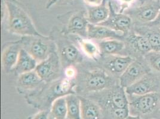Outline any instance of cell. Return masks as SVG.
I'll use <instances>...</instances> for the list:
<instances>
[{"instance_id":"4","label":"cell","mask_w":160,"mask_h":119,"mask_svg":"<svg viewBox=\"0 0 160 119\" xmlns=\"http://www.w3.org/2000/svg\"><path fill=\"white\" fill-rule=\"evenodd\" d=\"M49 36L56 44L63 69L69 66H77L87 59L73 40L62 33L59 27L53 26Z\"/></svg>"},{"instance_id":"6","label":"cell","mask_w":160,"mask_h":119,"mask_svg":"<svg viewBox=\"0 0 160 119\" xmlns=\"http://www.w3.org/2000/svg\"><path fill=\"white\" fill-rule=\"evenodd\" d=\"M58 20L61 23L60 31L65 35L87 38L89 22L87 20V11L72 10L58 15Z\"/></svg>"},{"instance_id":"33","label":"cell","mask_w":160,"mask_h":119,"mask_svg":"<svg viewBox=\"0 0 160 119\" xmlns=\"http://www.w3.org/2000/svg\"><path fill=\"white\" fill-rule=\"evenodd\" d=\"M126 119H142L140 118V116H132L129 115Z\"/></svg>"},{"instance_id":"12","label":"cell","mask_w":160,"mask_h":119,"mask_svg":"<svg viewBox=\"0 0 160 119\" xmlns=\"http://www.w3.org/2000/svg\"><path fill=\"white\" fill-rule=\"evenodd\" d=\"M109 15L107 20L99 24L115 31L126 35L132 31L133 21L131 17L124 13L117 12L111 0L108 1Z\"/></svg>"},{"instance_id":"25","label":"cell","mask_w":160,"mask_h":119,"mask_svg":"<svg viewBox=\"0 0 160 119\" xmlns=\"http://www.w3.org/2000/svg\"><path fill=\"white\" fill-rule=\"evenodd\" d=\"M51 116L53 119H67L68 115L67 102L65 97L56 99L50 108Z\"/></svg>"},{"instance_id":"10","label":"cell","mask_w":160,"mask_h":119,"mask_svg":"<svg viewBox=\"0 0 160 119\" xmlns=\"http://www.w3.org/2000/svg\"><path fill=\"white\" fill-rule=\"evenodd\" d=\"M134 59L128 55H102L94 61L97 66L104 69L113 77L119 79Z\"/></svg>"},{"instance_id":"27","label":"cell","mask_w":160,"mask_h":119,"mask_svg":"<svg viewBox=\"0 0 160 119\" xmlns=\"http://www.w3.org/2000/svg\"><path fill=\"white\" fill-rule=\"evenodd\" d=\"M143 58L151 69L160 72V52L151 51L145 54Z\"/></svg>"},{"instance_id":"19","label":"cell","mask_w":160,"mask_h":119,"mask_svg":"<svg viewBox=\"0 0 160 119\" xmlns=\"http://www.w3.org/2000/svg\"><path fill=\"white\" fill-rule=\"evenodd\" d=\"M77 45L80 48V51L88 59L96 61L101 57L99 47L97 42L88 38H84L77 36L69 35Z\"/></svg>"},{"instance_id":"15","label":"cell","mask_w":160,"mask_h":119,"mask_svg":"<svg viewBox=\"0 0 160 119\" xmlns=\"http://www.w3.org/2000/svg\"><path fill=\"white\" fill-rule=\"evenodd\" d=\"M45 83L34 70L18 76L16 89L19 93L25 97L40 90Z\"/></svg>"},{"instance_id":"14","label":"cell","mask_w":160,"mask_h":119,"mask_svg":"<svg viewBox=\"0 0 160 119\" xmlns=\"http://www.w3.org/2000/svg\"><path fill=\"white\" fill-rule=\"evenodd\" d=\"M160 11V4L158 2H148L139 7H134L125 11L133 21L136 20L146 25L155 20Z\"/></svg>"},{"instance_id":"3","label":"cell","mask_w":160,"mask_h":119,"mask_svg":"<svg viewBox=\"0 0 160 119\" xmlns=\"http://www.w3.org/2000/svg\"><path fill=\"white\" fill-rule=\"evenodd\" d=\"M9 32L22 36H40L27 7L19 0H5Z\"/></svg>"},{"instance_id":"30","label":"cell","mask_w":160,"mask_h":119,"mask_svg":"<svg viewBox=\"0 0 160 119\" xmlns=\"http://www.w3.org/2000/svg\"><path fill=\"white\" fill-rule=\"evenodd\" d=\"M29 119H53L51 116L50 110H40L39 112L36 113Z\"/></svg>"},{"instance_id":"22","label":"cell","mask_w":160,"mask_h":119,"mask_svg":"<svg viewBox=\"0 0 160 119\" xmlns=\"http://www.w3.org/2000/svg\"><path fill=\"white\" fill-rule=\"evenodd\" d=\"M102 55H126V44L122 40L109 39L96 42Z\"/></svg>"},{"instance_id":"28","label":"cell","mask_w":160,"mask_h":119,"mask_svg":"<svg viewBox=\"0 0 160 119\" xmlns=\"http://www.w3.org/2000/svg\"><path fill=\"white\" fill-rule=\"evenodd\" d=\"M78 74V69L75 66H69L63 69V75L70 79L75 80Z\"/></svg>"},{"instance_id":"11","label":"cell","mask_w":160,"mask_h":119,"mask_svg":"<svg viewBox=\"0 0 160 119\" xmlns=\"http://www.w3.org/2000/svg\"><path fill=\"white\" fill-rule=\"evenodd\" d=\"M151 68L144 58L134 59L132 63L119 78V83L121 86L126 88L140 80L147 74L150 73Z\"/></svg>"},{"instance_id":"34","label":"cell","mask_w":160,"mask_h":119,"mask_svg":"<svg viewBox=\"0 0 160 119\" xmlns=\"http://www.w3.org/2000/svg\"><path fill=\"white\" fill-rule=\"evenodd\" d=\"M123 3L124 4H130L131 2H132L134 0H121Z\"/></svg>"},{"instance_id":"29","label":"cell","mask_w":160,"mask_h":119,"mask_svg":"<svg viewBox=\"0 0 160 119\" xmlns=\"http://www.w3.org/2000/svg\"><path fill=\"white\" fill-rule=\"evenodd\" d=\"M73 0H48L46 7L47 9H49L54 5H71L73 4Z\"/></svg>"},{"instance_id":"13","label":"cell","mask_w":160,"mask_h":119,"mask_svg":"<svg viewBox=\"0 0 160 119\" xmlns=\"http://www.w3.org/2000/svg\"><path fill=\"white\" fill-rule=\"evenodd\" d=\"M126 44L125 54L134 59L143 57L152 51L147 38L139 33L130 32L125 35L123 40Z\"/></svg>"},{"instance_id":"26","label":"cell","mask_w":160,"mask_h":119,"mask_svg":"<svg viewBox=\"0 0 160 119\" xmlns=\"http://www.w3.org/2000/svg\"><path fill=\"white\" fill-rule=\"evenodd\" d=\"M151 28V30H148L145 33L140 34L145 36L148 39L152 51L160 52V28Z\"/></svg>"},{"instance_id":"16","label":"cell","mask_w":160,"mask_h":119,"mask_svg":"<svg viewBox=\"0 0 160 119\" xmlns=\"http://www.w3.org/2000/svg\"><path fill=\"white\" fill-rule=\"evenodd\" d=\"M160 85L158 79L148 73L131 86L125 88L127 95H142L148 93H158Z\"/></svg>"},{"instance_id":"17","label":"cell","mask_w":160,"mask_h":119,"mask_svg":"<svg viewBox=\"0 0 160 119\" xmlns=\"http://www.w3.org/2000/svg\"><path fill=\"white\" fill-rule=\"evenodd\" d=\"M22 49V44L20 39L8 42L4 47L1 55V63L3 70L6 74L13 72Z\"/></svg>"},{"instance_id":"20","label":"cell","mask_w":160,"mask_h":119,"mask_svg":"<svg viewBox=\"0 0 160 119\" xmlns=\"http://www.w3.org/2000/svg\"><path fill=\"white\" fill-rule=\"evenodd\" d=\"M79 96L81 119H103V113L99 105L87 97Z\"/></svg>"},{"instance_id":"23","label":"cell","mask_w":160,"mask_h":119,"mask_svg":"<svg viewBox=\"0 0 160 119\" xmlns=\"http://www.w3.org/2000/svg\"><path fill=\"white\" fill-rule=\"evenodd\" d=\"M38 63L24 49H22L19 59L14 69L15 76H19L23 73L34 70Z\"/></svg>"},{"instance_id":"7","label":"cell","mask_w":160,"mask_h":119,"mask_svg":"<svg viewBox=\"0 0 160 119\" xmlns=\"http://www.w3.org/2000/svg\"><path fill=\"white\" fill-rule=\"evenodd\" d=\"M22 48L31 55L39 63L47 59L52 53L57 51L53 40L48 36H27L20 38Z\"/></svg>"},{"instance_id":"35","label":"cell","mask_w":160,"mask_h":119,"mask_svg":"<svg viewBox=\"0 0 160 119\" xmlns=\"http://www.w3.org/2000/svg\"></svg>"},{"instance_id":"9","label":"cell","mask_w":160,"mask_h":119,"mask_svg":"<svg viewBox=\"0 0 160 119\" xmlns=\"http://www.w3.org/2000/svg\"><path fill=\"white\" fill-rule=\"evenodd\" d=\"M35 70L45 83H50L64 76L63 68L57 51L47 59L40 62Z\"/></svg>"},{"instance_id":"1","label":"cell","mask_w":160,"mask_h":119,"mask_svg":"<svg viewBox=\"0 0 160 119\" xmlns=\"http://www.w3.org/2000/svg\"><path fill=\"white\" fill-rule=\"evenodd\" d=\"M77 67L78 74L75 82L76 93L78 95L87 96L120 83L119 79L97 66L92 60L87 59Z\"/></svg>"},{"instance_id":"21","label":"cell","mask_w":160,"mask_h":119,"mask_svg":"<svg viewBox=\"0 0 160 119\" xmlns=\"http://www.w3.org/2000/svg\"><path fill=\"white\" fill-rule=\"evenodd\" d=\"M108 1L103 0L100 5L87 8V18L90 23L99 25L107 20L109 15Z\"/></svg>"},{"instance_id":"32","label":"cell","mask_w":160,"mask_h":119,"mask_svg":"<svg viewBox=\"0 0 160 119\" xmlns=\"http://www.w3.org/2000/svg\"><path fill=\"white\" fill-rule=\"evenodd\" d=\"M103 0H84V1L87 4V5L93 6H97L100 5Z\"/></svg>"},{"instance_id":"5","label":"cell","mask_w":160,"mask_h":119,"mask_svg":"<svg viewBox=\"0 0 160 119\" xmlns=\"http://www.w3.org/2000/svg\"><path fill=\"white\" fill-rule=\"evenodd\" d=\"M97 102L102 110L103 113L115 108H128V101L125 88L120 83L108 89L87 96Z\"/></svg>"},{"instance_id":"2","label":"cell","mask_w":160,"mask_h":119,"mask_svg":"<svg viewBox=\"0 0 160 119\" xmlns=\"http://www.w3.org/2000/svg\"><path fill=\"white\" fill-rule=\"evenodd\" d=\"M70 94H77L75 80L65 76L46 83L40 90L25 96L28 104L40 110H49L56 99Z\"/></svg>"},{"instance_id":"18","label":"cell","mask_w":160,"mask_h":119,"mask_svg":"<svg viewBox=\"0 0 160 119\" xmlns=\"http://www.w3.org/2000/svg\"><path fill=\"white\" fill-rule=\"evenodd\" d=\"M125 35L107 26L88 23L87 38L96 42L109 39L124 40Z\"/></svg>"},{"instance_id":"8","label":"cell","mask_w":160,"mask_h":119,"mask_svg":"<svg viewBox=\"0 0 160 119\" xmlns=\"http://www.w3.org/2000/svg\"><path fill=\"white\" fill-rule=\"evenodd\" d=\"M130 115L142 116L153 112L160 103V93H153L142 95H127Z\"/></svg>"},{"instance_id":"31","label":"cell","mask_w":160,"mask_h":119,"mask_svg":"<svg viewBox=\"0 0 160 119\" xmlns=\"http://www.w3.org/2000/svg\"><path fill=\"white\" fill-rule=\"evenodd\" d=\"M144 25L148 27H159V26L160 27V11L157 18L153 20V21L146 24V25Z\"/></svg>"},{"instance_id":"24","label":"cell","mask_w":160,"mask_h":119,"mask_svg":"<svg viewBox=\"0 0 160 119\" xmlns=\"http://www.w3.org/2000/svg\"><path fill=\"white\" fill-rule=\"evenodd\" d=\"M65 97L68 108L67 119H81L79 96L77 94H70Z\"/></svg>"}]
</instances>
